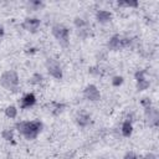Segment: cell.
I'll list each match as a JSON object with an SVG mask.
<instances>
[{"label":"cell","instance_id":"6da1fadb","mask_svg":"<svg viewBox=\"0 0 159 159\" xmlns=\"http://www.w3.org/2000/svg\"><path fill=\"white\" fill-rule=\"evenodd\" d=\"M17 130L24 134L27 139H34L37 137V134L40 133L42 124L39 120H32V122H20L16 124Z\"/></svg>","mask_w":159,"mask_h":159},{"label":"cell","instance_id":"7a4b0ae2","mask_svg":"<svg viewBox=\"0 0 159 159\" xmlns=\"http://www.w3.org/2000/svg\"><path fill=\"white\" fill-rule=\"evenodd\" d=\"M0 83L7 89H16L17 83H19V77L14 71H6L1 76Z\"/></svg>","mask_w":159,"mask_h":159},{"label":"cell","instance_id":"3957f363","mask_svg":"<svg viewBox=\"0 0 159 159\" xmlns=\"http://www.w3.org/2000/svg\"><path fill=\"white\" fill-rule=\"evenodd\" d=\"M52 34L62 43H66L68 41V29L65 27L63 25H55L52 27Z\"/></svg>","mask_w":159,"mask_h":159},{"label":"cell","instance_id":"277c9868","mask_svg":"<svg viewBox=\"0 0 159 159\" xmlns=\"http://www.w3.org/2000/svg\"><path fill=\"white\" fill-rule=\"evenodd\" d=\"M128 43H129V40H128V39H122L119 35H116V36H113V37L109 40L108 47H109L111 50H118V48H120V47H123V46H127Z\"/></svg>","mask_w":159,"mask_h":159},{"label":"cell","instance_id":"5b68a950","mask_svg":"<svg viewBox=\"0 0 159 159\" xmlns=\"http://www.w3.org/2000/svg\"><path fill=\"white\" fill-rule=\"evenodd\" d=\"M84 97L89 101H98L99 99V91L97 89L96 86L89 84L84 89Z\"/></svg>","mask_w":159,"mask_h":159},{"label":"cell","instance_id":"8992f818","mask_svg":"<svg viewBox=\"0 0 159 159\" xmlns=\"http://www.w3.org/2000/svg\"><path fill=\"white\" fill-rule=\"evenodd\" d=\"M47 68H48L50 75H51V76H53L55 78H61V77H62V70H61V67H60V65H58V63H56V62L51 61V62L48 63Z\"/></svg>","mask_w":159,"mask_h":159},{"label":"cell","instance_id":"52a82bcc","mask_svg":"<svg viewBox=\"0 0 159 159\" xmlns=\"http://www.w3.org/2000/svg\"><path fill=\"white\" fill-rule=\"evenodd\" d=\"M35 102H36L35 96H34L32 93H27V94H25V96L21 98V101H20V107H21V108H30L31 106L35 104Z\"/></svg>","mask_w":159,"mask_h":159},{"label":"cell","instance_id":"ba28073f","mask_svg":"<svg viewBox=\"0 0 159 159\" xmlns=\"http://www.w3.org/2000/svg\"><path fill=\"white\" fill-rule=\"evenodd\" d=\"M22 26H24L26 30L34 32V31H36V30L39 29V26H40V20H39V19H26V20L24 21Z\"/></svg>","mask_w":159,"mask_h":159},{"label":"cell","instance_id":"9c48e42d","mask_svg":"<svg viewBox=\"0 0 159 159\" xmlns=\"http://www.w3.org/2000/svg\"><path fill=\"white\" fill-rule=\"evenodd\" d=\"M111 19H112L111 12H108V11H106V10H99V11L97 12V20H98L99 22H107V21H109Z\"/></svg>","mask_w":159,"mask_h":159},{"label":"cell","instance_id":"30bf717a","mask_svg":"<svg viewBox=\"0 0 159 159\" xmlns=\"http://www.w3.org/2000/svg\"><path fill=\"white\" fill-rule=\"evenodd\" d=\"M132 124H130V122L129 120H125L124 123H123V125H122V134L124 135V137H129L130 134H132Z\"/></svg>","mask_w":159,"mask_h":159},{"label":"cell","instance_id":"8fae6325","mask_svg":"<svg viewBox=\"0 0 159 159\" xmlns=\"http://www.w3.org/2000/svg\"><path fill=\"white\" fill-rule=\"evenodd\" d=\"M77 123L81 125V127H84L89 123V116L88 114H84V113H81L78 117H77Z\"/></svg>","mask_w":159,"mask_h":159},{"label":"cell","instance_id":"7c38bea8","mask_svg":"<svg viewBox=\"0 0 159 159\" xmlns=\"http://www.w3.org/2000/svg\"><path fill=\"white\" fill-rule=\"evenodd\" d=\"M149 87V81H147L145 78H140L138 80V84H137V88L139 91H143V89H147Z\"/></svg>","mask_w":159,"mask_h":159},{"label":"cell","instance_id":"4fadbf2b","mask_svg":"<svg viewBox=\"0 0 159 159\" xmlns=\"http://www.w3.org/2000/svg\"><path fill=\"white\" fill-rule=\"evenodd\" d=\"M16 113H17V109L14 107V106H10L5 109V114L9 117V118H15L16 117Z\"/></svg>","mask_w":159,"mask_h":159},{"label":"cell","instance_id":"5bb4252c","mask_svg":"<svg viewBox=\"0 0 159 159\" xmlns=\"http://www.w3.org/2000/svg\"><path fill=\"white\" fill-rule=\"evenodd\" d=\"M112 83H113V86H119V84H122V83H123V78H122L120 76H117V77H114V78H113Z\"/></svg>","mask_w":159,"mask_h":159},{"label":"cell","instance_id":"9a60e30c","mask_svg":"<svg viewBox=\"0 0 159 159\" xmlns=\"http://www.w3.org/2000/svg\"><path fill=\"white\" fill-rule=\"evenodd\" d=\"M2 137H4L5 139H11V138H12V132H11L10 129H6V130L2 132Z\"/></svg>","mask_w":159,"mask_h":159},{"label":"cell","instance_id":"2e32d148","mask_svg":"<svg viewBox=\"0 0 159 159\" xmlns=\"http://www.w3.org/2000/svg\"><path fill=\"white\" fill-rule=\"evenodd\" d=\"M75 25H76L77 27H83V26L86 25V22H84L82 19H78V17H77V19L75 20Z\"/></svg>","mask_w":159,"mask_h":159},{"label":"cell","instance_id":"e0dca14e","mask_svg":"<svg viewBox=\"0 0 159 159\" xmlns=\"http://www.w3.org/2000/svg\"><path fill=\"white\" fill-rule=\"evenodd\" d=\"M119 5H124V6H137V1H124V2H119Z\"/></svg>","mask_w":159,"mask_h":159},{"label":"cell","instance_id":"ac0fdd59","mask_svg":"<svg viewBox=\"0 0 159 159\" xmlns=\"http://www.w3.org/2000/svg\"><path fill=\"white\" fill-rule=\"evenodd\" d=\"M41 5H42L41 1H30V6H32L34 9H37V7H40Z\"/></svg>","mask_w":159,"mask_h":159},{"label":"cell","instance_id":"d6986e66","mask_svg":"<svg viewBox=\"0 0 159 159\" xmlns=\"http://www.w3.org/2000/svg\"><path fill=\"white\" fill-rule=\"evenodd\" d=\"M124 159H137V155H135L133 152H129V153H127V154H125Z\"/></svg>","mask_w":159,"mask_h":159},{"label":"cell","instance_id":"ffe728a7","mask_svg":"<svg viewBox=\"0 0 159 159\" xmlns=\"http://www.w3.org/2000/svg\"><path fill=\"white\" fill-rule=\"evenodd\" d=\"M41 78H42V77H41V75H35V76L32 77V80H34V81H31V82H32V83H37V82H40V81H41Z\"/></svg>","mask_w":159,"mask_h":159},{"label":"cell","instance_id":"44dd1931","mask_svg":"<svg viewBox=\"0 0 159 159\" xmlns=\"http://www.w3.org/2000/svg\"><path fill=\"white\" fill-rule=\"evenodd\" d=\"M154 158H155V155H153V154H149L145 157V159H154Z\"/></svg>","mask_w":159,"mask_h":159},{"label":"cell","instance_id":"7402d4cb","mask_svg":"<svg viewBox=\"0 0 159 159\" xmlns=\"http://www.w3.org/2000/svg\"><path fill=\"white\" fill-rule=\"evenodd\" d=\"M1 35H4V27L0 25V36H1Z\"/></svg>","mask_w":159,"mask_h":159}]
</instances>
